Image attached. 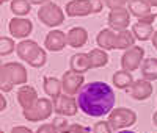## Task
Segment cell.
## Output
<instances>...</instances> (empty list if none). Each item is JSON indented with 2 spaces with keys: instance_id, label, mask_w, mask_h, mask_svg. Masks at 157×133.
Listing matches in <instances>:
<instances>
[{
  "instance_id": "cell-1",
  "label": "cell",
  "mask_w": 157,
  "mask_h": 133,
  "mask_svg": "<svg viewBox=\"0 0 157 133\" xmlns=\"http://www.w3.org/2000/svg\"><path fill=\"white\" fill-rule=\"evenodd\" d=\"M116 97L113 89L104 82H91L82 86L77 94V106L91 117L107 116L115 106Z\"/></svg>"
},
{
  "instance_id": "cell-2",
  "label": "cell",
  "mask_w": 157,
  "mask_h": 133,
  "mask_svg": "<svg viewBox=\"0 0 157 133\" xmlns=\"http://www.w3.org/2000/svg\"><path fill=\"white\" fill-rule=\"evenodd\" d=\"M120 133H135V131H132V130H123V131H120Z\"/></svg>"
}]
</instances>
